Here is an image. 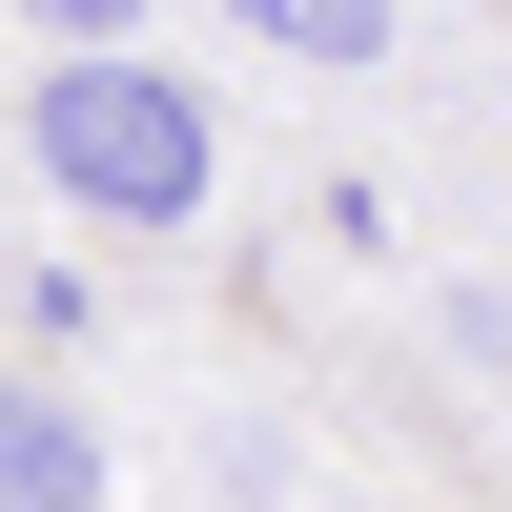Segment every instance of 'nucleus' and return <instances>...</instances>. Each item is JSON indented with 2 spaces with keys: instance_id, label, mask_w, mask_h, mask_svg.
Masks as SVG:
<instances>
[{
  "instance_id": "1",
  "label": "nucleus",
  "mask_w": 512,
  "mask_h": 512,
  "mask_svg": "<svg viewBox=\"0 0 512 512\" xmlns=\"http://www.w3.org/2000/svg\"><path fill=\"white\" fill-rule=\"evenodd\" d=\"M41 185L82 205V226H185L205 205V103L144 62H62L41 82Z\"/></svg>"
},
{
  "instance_id": "2",
  "label": "nucleus",
  "mask_w": 512,
  "mask_h": 512,
  "mask_svg": "<svg viewBox=\"0 0 512 512\" xmlns=\"http://www.w3.org/2000/svg\"><path fill=\"white\" fill-rule=\"evenodd\" d=\"M0 512H103V431L21 369H0Z\"/></svg>"
},
{
  "instance_id": "3",
  "label": "nucleus",
  "mask_w": 512,
  "mask_h": 512,
  "mask_svg": "<svg viewBox=\"0 0 512 512\" xmlns=\"http://www.w3.org/2000/svg\"><path fill=\"white\" fill-rule=\"evenodd\" d=\"M246 41H287V62H390V0H226Z\"/></svg>"
},
{
  "instance_id": "4",
  "label": "nucleus",
  "mask_w": 512,
  "mask_h": 512,
  "mask_svg": "<svg viewBox=\"0 0 512 512\" xmlns=\"http://www.w3.org/2000/svg\"><path fill=\"white\" fill-rule=\"evenodd\" d=\"M41 41H62V62H123V0H21Z\"/></svg>"
}]
</instances>
